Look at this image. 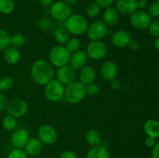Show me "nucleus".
Here are the masks:
<instances>
[{
	"mask_svg": "<svg viewBox=\"0 0 159 158\" xmlns=\"http://www.w3.org/2000/svg\"><path fill=\"white\" fill-rule=\"evenodd\" d=\"M85 139L87 143L91 147L101 145L102 143V136L100 133L94 129H90L85 133Z\"/></svg>",
	"mask_w": 159,
	"mask_h": 158,
	"instance_id": "b1692460",
	"label": "nucleus"
},
{
	"mask_svg": "<svg viewBox=\"0 0 159 158\" xmlns=\"http://www.w3.org/2000/svg\"><path fill=\"white\" fill-rule=\"evenodd\" d=\"M148 32L150 33L151 35L153 37H159V20H154L151 22L150 25L148 27Z\"/></svg>",
	"mask_w": 159,
	"mask_h": 158,
	"instance_id": "c9c22d12",
	"label": "nucleus"
},
{
	"mask_svg": "<svg viewBox=\"0 0 159 158\" xmlns=\"http://www.w3.org/2000/svg\"><path fill=\"white\" fill-rule=\"evenodd\" d=\"M110 87H111V88L113 90L117 91V90H119L121 87L120 81L116 78L113 79V80H112V81H110Z\"/></svg>",
	"mask_w": 159,
	"mask_h": 158,
	"instance_id": "a19ab883",
	"label": "nucleus"
},
{
	"mask_svg": "<svg viewBox=\"0 0 159 158\" xmlns=\"http://www.w3.org/2000/svg\"><path fill=\"white\" fill-rule=\"evenodd\" d=\"M115 0H94V2H96L100 8L107 9V8L112 6V5L114 3Z\"/></svg>",
	"mask_w": 159,
	"mask_h": 158,
	"instance_id": "4c0bfd02",
	"label": "nucleus"
},
{
	"mask_svg": "<svg viewBox=\"0 0 159 158\" xmlns=\"http://www.w3.org/2000/svg\"><path fill=\"white\" fill-rule=\"evenodd\" d=\"M79 81L85 85L93 83L96 80V73L94 68L90 65H85L79 70Z\"/></svg>",
	"mask_w": 159,
	"mask_h": 158,
	"instance_id": "6ab92c4d",
	"label": "nucleus"
},
{
	"mask_svg": "<svg viewBox=\"0 0 159 158\" xmlns=\"http://www.w3.org/2000/svg\"><path fill=\"white\" fill-rule=\"evenodd\" d=\"M70 64L58 68L56 73V79L62 85H68L75 81L77 77V72Z\"/></svg>",
	"mask_w": 159,
	"mask_h": 158,
	"instance_id": "f8f14e48",
	"label": "nucleus"
},
{
	"mask_svg": "<svg viewBox=\"0 0 159 158\" xmlns=\"http://www.w3.org/2000/svg\"><path fill=\"white\" fill-rule=\"evenodd\" d=\"M158 1H159V0H158Z\"/></svg>",
	"mask_w": 159,
	"mask_h": 158,
	"instance_id": "603ef678",
	"label": "nucleus"
},
{
	"mask_svg": "<svg viewBox=\"0 0 159 158\" xmlns=\"http://www.w3.org/2000/svg\"><path fill=\"white\" fill-rule=\"evenodd\" d=\"M108 31V26L104 23L102 20H96L89 25L86 33L88 38L91 41L101 40L106 37Z\"/></svg>",
	"mask_w": 159,
	"mask_h": 158,
	"instance_id": "6e6552de",
	"label": "nucleus"
},
{
	"mask_svg": "<svg viewBox=\"0 0 159 158\" xmlns=\"http://www.w3.org/2000/svg\"><path fill=\"white\" fill-rule=\"evenodd\" d=\"M101 11V8L96 4V2H91L88 5V6L86 7V12L87 15L90 18H96L98 15H99Z\"/></svg>",
	"mask_w": 159,
	"mask_h": 158,
	"instance_id": "c756f323",
	"label": "nucleus"
},
{
	"mask_svg": "<svg viewBox=\"0 0 159 158\" xmlns=\"http://www.w3.org/2000/svg\"><path fill=\"white\" fill-rule=\"evenodd\" d=\"M20 57H21V55H20V50L17 48L9 46L4 50V60L9 64H16L20 61Z\"/></svg>",
	"mask_w": 159,
	"mask_h": 158,
	"instance_id": "4be33fe9",
	"label": "nucleus"
},
{
	"mask_svg": "<svg viewBox=\"0 0 159 158\" xmlns=\"http://www.w3.org/2000/svg\"><path fill=\"white\" fill-rule=\"evenodd\" d=\"M87 58H88V56H87L85 51L79 50L71 54L69 64L75 70L79 71L86 65Z\"/></svg>",
	"mask_w": 159,
	"mask_h": 158,
	"instance_id": "f3484780",
	"label": "nucleus"
},
{
	"mask_svg": "<svg viewBox=\"0 0 159 158\" xmlns=\"http://www.w3.org/2000/svg\"><path fill=\"white\" fill-rule=\"evenodd\" d=\"M145 145L148 147H153L155 145V139L151 136H147L145 139Z\"/></svg>",
	"mask_w": 159,
	"mask_h": 158,
	"instance_id": "37998d69",
	"label": "nucleus"
},
{
	"mask_svg": "<svg viewBox=\"0 0 159 158\" xmlns=\"http://www.w3.org/2000/svg\"><path fill=\"white\" fill-rule=\"evenodd\" d=\"M8 102H9V101H8L6 95L0 92V111H4L6 109Z\"/></svg>",
	"mask_w": 159,
	"mask_h": 158,
	"instance_id": "58836bf2",
	"label": "nucleus"
},
{
	"mask_svg": "<svg viewBox=\"0 0 159 158\" xmlns=\"http://www.w3.org/2000/svg\"><path fill=\"white\" fill-rule=\"evenodd\" d=\"M10 36L5 29L0 28V51L5 50L9 46Z\"/></svg>",
	"mask_w": 159,
	"mask_h": 158,
	"instance_id": "7c9ffc66",
	"label": "nucleus"
},
{
	"mask_svg": "<svg viewBox=\"0 0 159 158\" xmlns=\"http://www.w3.org/2000/svg\"><path fill=\"white\" fill-rule=\"evenodd\" d=\"M57 158H78L77 154L71 150H65L59 155Z\"/></svg>",
	"mask_w": 159,
	"mask_h": 158,
	"instance_id": "ea45409f",
	"label": "nucleus"
},
{
	"mask_svg": "<svg viewBox=\"0 0 159 158\" xmlns=\"http://www.w3.org/2000/svg\"><path fill=\"white\" fill-rule=\"evenodd\" d=\"M152 158H159V143H155L152 150Z\"/></svg>",
	"mask_w": 159,
	"mask_h": 158,
	"instance_id": "a18cd8bd",
	"label": "nucleus"
},
{
	"mask_svg": "<svg viewBox=\"0 0 159 158\" xmlns=\"http://www.w3.org/2000/svg\"><path fill=\"white\" fill-rule=\"evenodd\" d=\"M85 53L92 60H99L105 57L107 53V48L105 43L101 40H94L87 45Z\"/></svg>",
	"mask_w": 159,
	"mask_h": 158,
	"instance_id": "9b49d317",
	"label": "nucleus"
},
{
	"mask_svg": "<svg viewBox=\"0 0 159 158\" xmlns=\"http://www.w3.org/2000/svg\"><path fill=\"white\" fill-rule=\"evenodd\" d=\"M14 0H0V12L4 15H9L14 11Z\"/></svg>",
	"mask_w": 159,
	"mask_h": 158,
	"instance_id": "bb28decb",
	"label": "nucleus"
},
{
	"mask_svg": "<svg viewBox=\"0 0 159 158\" xmlns=\"http://www.w3.org/2000/svg\"><path fill=\"white\" fill-rule=\"evenodd\" d=\"M86 94L85 85L79 81H75L66 85L65 89V100L71 105H76L82 102Z\"/></svg>",
	"mask_w": 159,
	"mask_h": 158,
	"instance_id": "f03ea898",
	"label": "nucleus"
},
{
	"mask_svg": "<svg viewBox=\"0 0 159 158\" xmlns=\"http://www.w3.org/2000/svg\"><path fill=\"white\" fill-rule=\"evenodd\" d=\"M144 130L148 136L156 139L159 137V122L155 119H148L144 122Z\"/></svg>",
	"mask_w": 159,
	"mask_h": 158,
	"instance_id": "5701e85b",
	"label": "nucleus"
},
{
	"mask_svg": "<svg viewBox=\"0 0 159 158\" xmlns=\"http://www.w3.org/2000/svg\"><path fill=\"white\" fill-rule=\"evenodd\" d=\"M143 1H145V2H148L149 0H143Z\"/></svg>",
	"mask_w": 159,
	"mask_h": 158,
	"instance_id": "3c124183",
	"label": "nucleus"
},
{
	"mask_svg": "<svg viewBox=\"0 0 159 158\" xmlns=\"http://www.w3.org/2000/svg\"><path fill=\"white\" fill-rule=\"evenodd\" d=\"M28 156H37L43 150V143L38 138H30L23 148Z\"/></svg>",
	"mask_w": 159,
	"mask_h": 158,
	"instance_id": "dca6fc26",
	"label": "nucleus"
},
{
	"mask_svg": "<svg viewBox=\"0 0 159 158\" xmlns=\"http://www.w3.org/2000/svg\"><path fill=\"white\" fill-rule=\"evenodd\" d=\"M54 23L52 20L48 17H43L41 18L38 22V27L43 31H48L52 28Z\"/></svg>",
	"mask_w": 159,
	"mask_h": 158,
	"instance_id": "473e14b6",
	"label": "nucleus"
},
{
	"mask_svg": "<svg viewBox=\"0 0 159 158\" xmlns=\"http://www.w3.org/2000/svg\"><path fill=\"white\" fill-rule=\"evenodd\" d=\"M130 22L132 26L140 30L148 29L152 22V17L144 10H136L130 14Z\"/></svg>",
	"mask_w": 159,
	"mask_h": 158,
	"instance_id": "1a4fd4ad",
	"label": "nucleus"
},
{
	"mask_svg": "<svg viewBox=\"0 0 159 158\" xmlns=\"http://www.w3.org/2000/svg\"><path fill=\"white\" fill-rule=\"evenodd\" d=\"M30 139L29 133L23 128L17 129L12 133L10 142L12 147L16 149H23Z\"/></svg>",
	"mask_w": 159,
	"mask_h": 158,
	"instance_id": "ddd939ff",
	"label": "nucleus"
},
{
	"mask_svg": "<svg viewBox=\"0 0 159 158\" xmlns=\"http://www.w3.org/2000/svg\"><path fill=\"white\" fill-rule=\"evenodd\" d=\"M50 13L54 19L60 22H65L72 15L71 6L64 1H57L50 7Z\"/></svg>",
	"mask_w": 159,
	"mask_h": 158,
	"instance_id": "423d86ee",
	"label": "nucleus"
},
{
	"mask_svg": "<svg viewBox=\"0 0 159 158\" xmlns=\"http://www.w3.org/2000/svg\"><path fill=\"white\" fill-rule=\"evenodd\" d=\"M118 73L117 65L111 60L103 62L100 68V74L102 79L110 81L116 77Z\"/></svg>",
	"mask_w": 159,
	"mask_h": 158,
	"instance_id": "4468645a",
	"label": "nucleus"
},
{
	"mask_svg": "<svg viewBox=\"0 0 159 158\" xmlns=\"http://www.w3.org/2000/svg\"><path fill=\"white\" fill-rule=\"evenodd\" d=\"M130 46V48L133 50H138L141 48V44H140L139 42L136 40H130V43L128 45Z\"/></svg>",
	"mask_w": 159,
	"mask_h": 158,
	"instance_id": "79ce46f5",
	"label": "nucleus"
},
{
	"mask_svg": "<svg viewBox=\"0 0 159 158\" xmlns=\"http://www.w3.org/2000/svg\"><path fill=\"white\" fill-rule=\"evenodd\" d=\"M30 76L36 84L45 85L54 79V68L48 60L39 59L34 61L31 66Z\"/></svg>",
	"mask_w": 159,
	"mask_h": 158,
	"instance_id": "f257e3e1",
	"label": "nucleus"
},
{
	"mask_svg": "<svg viewBox=\"0 0 159 158\" xmlns=\"http://www.w3.org/2000/svg\"><path fill=\"white\" fill-rule=\"evenodd\" d=\"M148 2L143 0H139L138 1V9H140L141 10H144L145 8H147Z\"/></svg>",
	"mask_w": 159,
	"mask_h": 158,
	"instance_id": "49530a36",
	"label": "nucleus"
},
{
	"mask_svg": "<svg viewBox=\"0 0 159 158\" xmlns=\"http://www.w3.org/2000/svg\"><path fill=\"white\" fill-rule=\"evenodd\" d=\"M44 86V97L49 102H60L65 98V85L57 79H53Z\"/></svg>",
	"mask_w": 159,
	"mask_h": 158,
	"instance_id": "39448f33",
	"label": "nucleus"
},
{
	"mask_svg": "<svg viewBox=\"0 0 159 158\" xmlns=\"http://www.w3.org/2000/svg\"><path fill=\"white\" fill-rule=\"evenodd\" d=\"M34 158H42V157H40V156H35V157H34Z\"/></svg>",
	"mask_w": 159,
	"mask_h": 158,
	"instance_id": "8fccbe9b",
	"label": "nucleus"
},
{
	"mask_svg": "<svg viewBox=\"0 0 159 158\" xmlns=\"http://www.w3.org/2000/svg\"><path fill=\"white\" fill-rule=\"evenodd\" d=\"M38 139L43 144L53 145L58 139V133L54 127L51 125H43L37 131Z\"/></svg>",
	"mask_w": 159,
	"mask_h": 158,
	"instance_id": "9d476101",
	"label": "nucleus"
},
{
	"mask_svg": "<svg viewBox=\"0 0 159 158\" xmlns=\"http://www.w3.org/2000/svg\"><path fill=\"white\" fill-rule=\"evenodd\" d=\"M71 54L63 45H56L51 48L49 52L48 57L50 64L57 68L68 65L70 62Z\"/></svg>",
	"mask_w": 159,
	"mask_h": 158,
	"instance_id": "20e7f679",
	"label": "nucleus"
},
{
	"mask_svg": "<svg viewBox=\"0 0 159 158\" xmlns=\"http://www.w3.org/2000/svg\"><path fill=\"white\" fill-rule=\"evenodd\" d=\"M13 85V80L9 76H5L0 78V91H5L10 89Z\"/></svg>",
	"mask_w": 159,
	"mask_h": 158,
	"instance_id": "2f4dec72",
	"label": "nucleus"
},
{
	"mask_svg": "<svg viewBox=\"0 0 159 158\" xmlns=\"http://www.w3.org/2000/svg\"><path fill=\"white\" fill-rule=\"evenodd\" d=\"M115 8L120 14L130 15L138 10V1L137 0H117Z\"/></svg>",
	"mask_w": 159,
	"mask_h": 158,
	"instance_id": "2eb2a0df",
	"label": "nucleus"
},
{
	"mask_svg": "<svg viewBox=\"0 0 159 158\" xmlns=\"http://www.w3.org/2000/svg\"><path fill=\"white\" fill-rule=\"evenodd\" d=\"M130 40H131V37H130V33L124 29L116 31L112 37L113 44L119 48H124L128 46Z\"/></svg>",
	"mask_w": 159,
	"mask_h": 158,
	"instance_id": "a211bd4d",
	"label": "nucleus"
},
{
	"mask_svg": "<svg viewBox=\"0 0 159 158\" xmlns=\"http://www.w3.org/2000/svg\"><path fill=\"white\" fill-rule=\"evenodd\" d=\"M85 90H86V94L89 95H96L99 92V87L97 84L91 83L85 85Z\"/></svg>",
	"mask_w": 159,
	"mask_h": 158,
	"instance_id": "e433bc0d",
	"label": "nucleus"
},
{
	"mask_svg": "<svg viewBox=\"0 0 159 158\" xmlns=\"http://www.w3.org/2000/svg\"><path fill=\"white\" fill-rule=\"evenodd\" d=\"M26 37L22 33H15L10 37L9 40V46H12L13 47L20 49L22 48L26 44Z\"/></svg>",
	"mask_w": 159,
	"mask_h": 158,
	"instance_id": "a878e982",
	"label": "nucleus"
},
{
	"mask_svg": "<svg viewBox=\"0 0 159 158\" xmlns=\"http://www.w3.org/2000/svg\"><path fill=\"white\" fill-rule=\"evenodd\" d=\"M54 39L59 45L65 44L70 39V33L65 29V26H61L54 32Z\"/></svg>",
	"mask_w": 159,
	"mask_h": 158,
	"instance_id": "393cba45",
	"label": "nucleus"
},
{
	"mask_svg": "<svg viewBox=\"0 0 159 158\" xmlns=\"http://www.w3.org/2000/svg\"><path fill=\"white\" fill-rule=\"evenodd\" d=\"M2 127L7 131H12L16 129L17 125V121L16 119L13 116H10V115H7L5 116L2 122Z\"/></svg>",
	"mask_w": 159,
	"mask_h": 158,
	"instance_id": "cd10ccee",
	"label": "nucleus"
},
{
	"mask_svg": "<svg viewBox=\"0 0 159 158\" xmlns=\"http://www.w3.org/2000/svg\"><path fill=\"white\" fill-rule=\"evenodd\" d=\"M65 2H66L67 4L69 5V6H73V5L76 4L78 2V0H64Z\"/></svg>",
	"mask_w": 159,
	"mask_h": 158,
	"instance_id": "de8ad7c7",
	"label": "nucleus"
},
{
	"mask_svg": "<svg viewBox=\"0 0 159 158\" xmlns=\"http://www.w3.org/2000/svg\"><path fill=\"white\" fill-rule=\"evenodd\" d=\"M8 115L19 119L26 115L28 111V105L23 99L20 98H14L9 101L6 108Z\"/></svg>",
	"mask_w": 159,
	"mask_h": 158,
	"instance_id": "0eeeda50",
	"label": "nucleus"
},
{
	"mask_svg": "<svg viewBox=\"0 0 159 158\" xmlns=\"http://www.w3.org/2000/svg\"><path fill=\"white\" fill-rule=\"evenodd\" d=\"M65 29L74 36H81L85 33L88 29L89 23L84 15L80 14H72L69 18L64 22Z\"/></svg>",
	"mask_w": 159,
	"mask_h": 158,
	"instance_id": "7ed1b4c3",
	"label": "nucleus"
},
{
	"mask_svg": "<svg viewBox=\"0 0 159 158\" xmlns=\"http://www.w3.org/2000/svg\"><path fill=\"white\" fill-rule=\"evenodd\" d=\"M6 158H29L23 149H13L11 150Z\"/></svg>",
	"mask_w": 159,
	"mask_h": 158,
	"instance_id": "72a5a7b5",
	"label": "nucleus"
},
{
	"mask_svg": "<svg viewBox=\"0 0 159 158\" xmlns=\"http://www.w3.org/2000/svg\"><path fill=\"white\" fill-rule=\"evenodd\" d=\"M65 46L71 54H73L80 50L81 41L77 37H72L66 42Z\"/></svg>",
	"mask_w": 159,
	"mask_h": 158,
	"instance_id": "c85d7f7f",
	"label": "nucleus"
},
{
	"mask_svg": "<svg viewBox=\"0 0 159 158\" xmlns=\"http://www.w3.org/2000/svg\"><path fill=\"white\" fill-rule=\"evenodd\" d=\"M39 3L45 8H50L54 3V0H38Z\"/></svg>",
	"mask_w": 159,
	"mask_h": 158,
	"instance_id": "c03bdc74",
	"label": "nucleus"
},
{
	"mask_svg": "<svg viewBox=\"0 0 159 158\" xmlns=\"http://www.w3.org/2000/svg\"><path fill=\"white\" fill-rule=\"evenodd\" d=\"M85 158H110L108 149L102 145L93 147L88 150Z\"/></svg>",
	"mask_w": 159,
	"mask_h": 158,
	"instance_id": "412c9836",
	"label": "nucleus"
},
{
	"mask_svg": "<svg viewBox=\"0 0 159 158\" xmlns=\"http://www.w3.org/2000/svg\"><path fill=\"white\" fill-rule=\"evenodd\" d=\"M148 13L151 15V17H158L159 16V1L153 2L148 6Z\"/></svg>",
	"mask_w": 159,
	"mask_h": 158,
	"instance_id": "f704fd0d",
	"label": "nucleus"
},
{
	"mask_svg": "<svg viewBox=\"0 0 159 158\" xmlns=\"http://www.w3.org/2000/svg\"><path fill=\"white\" fill-rule=\"evenodd\" d=\"M155 48H156L157 50L159 51V37H157L156 40H155Z\"/></svg>",
	"mask_w": 159,
	"mask_h": 158,
	"instance_id": "09e8293b",
	"label": "nucleus"
},
{
	"mask_svg": "<svg viewBox=\"0 0 159 158\" xmlns=\"http://www.w3.org/2000/svg\"><path fill=\"white\" fill-rule=\"evenodd\" d=\"M120 20V13L113 6L107 8L102 14V21L107 26H113Z\"/></svg>",
	"mask_w": 159,
	"mask_h": 158,
	"instance_id": "aec40b11",
	"label": "nucleus"
}]
</instances>
